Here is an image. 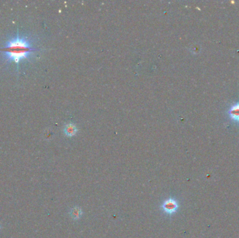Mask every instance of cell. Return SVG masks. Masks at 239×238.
<instances>
[{"instance_id": "1", "label": "cell", "mask_w": 239, "mask_h": 238, "mask_svg": "<svg viewBox=\"0 0 239 238\" xmlns=\"http://www.w3.org/2000/svg\"><path fill=\"white\" fill-rule=\"evenodd\" d=\"M36 50L28 38L19 34L10 39L5 47L0 48V51L5 54L6 60L16 64H18L21 60H28L31 54Z\"/></svg>"}, {"instance_id": "2", "label": "cell", "mask_w": 239, "mask_h": 238, "mask_svg": "<svg viewBox=\"0 0 239 238\" xmlns=\"http://www.w3.org/2000/svg\"><path fill=\"white\" fill-rule=\"evenodd\" d=\"M178 203L176 200L173 198H169L164 202L162 205V207L166 214H172L175 213L178 209Z\"/></svg>"}, {"instance_id": "3", "label": "cell", "mask_w": 239, "mask_h": 238, "mask_svg": "<svg viewBox=\"0 0 239 238\" xmlns=\"http://www.w3.org/2000/svg\"><path fill=\"white\" fill-rule=\"evenodd\" d=\"M229 117L233 122L239 123V102L230 106L228 110Z\"/></svg>"}, {"instance_id": "4", "label": "cell", "mask_w": 239, "mask_h": 238, "mask_svg": "<svg viewBox=\"0 0 239 238\" xmlns=\"http://www.w3.org/2000/svg\"><path fill=\"white\" fill-rule=\"evenodd\" d=\"M81 214H82V210H81L80 208L78 207L73 208L71 211V216L74 220H77L79 219L81 217Z\"/></svg>"}, {"instance_id": "5", "label": "cell", "mask_w": 239, "mask_h": 238, "mask_svg": "<svg viewBox=\"0 0 239 238\" xmlns=\"http://www.w3.org/2000/svg\"><path fill=\"white\" fill-rule=\"evenodd\" d=\"M74 127L72 126V125H67L65 128V133L68 136H72L75 133Z\"/></svg>"}, {"instance_id": "6", "label": "cell", "mask_w": 239, "mask_h": 238, "mask_svg": "<svg viewBox=\"0 0 239 238\" xmlns=\"http://www.w3.org/2000/svg\"><path fill=\"white\" fill-rule=\"evenodd\" d=\"M1 229H2V225L0 224V231H1Z\"/></svg>"}]
</instances>
